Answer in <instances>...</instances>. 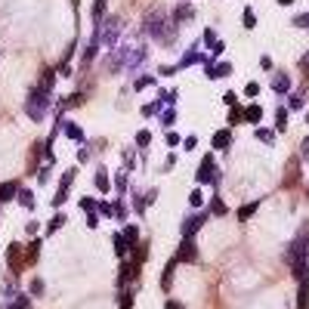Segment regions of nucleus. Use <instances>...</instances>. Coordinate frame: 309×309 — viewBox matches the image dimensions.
I'll use <instances>...</instances> for the list:
<instances>
[{"label": "nucleus", "instance_id": "nucleus-47", "mask_svg": "<svg viewBox=\"0 0 309 309\" xmlns=\"http://www.w3.org/2000/svg\"><path fill=\"white\" fill-rule=\"evenodd\" d=\"M244 93H247V96H257V93H260V84H253V81H250V84L244 87Z\"/></svg>", "mask_w": 309, "mask_h": 309}, {"label": "nucleus", "instance_id": "nucleus-7", "mask_svg": "<svg viewBox=\"0 0 309 309\" xmlns=\"http://www.w3.org/2000/svg\"><path fill=\"white\" fill-rule=\"evenodd\" d=\"M34 87H38L44 96H53V90H56V71H53V68H44V71H41V81L34 84Z\"/></svg>", "mask_w": 309, "mask_h": 309}, {"label": "nucleus", "instance_id": "nucleus-43", "mask_svg": "<svg viewBox=\"0 0 309 309\" xmlns=\"http://www.w3.org/2000/svg\"><path fill=\"white\" fill-rule=\"evenodd\" d=\"M81 207L93 213V210H96V201H93V198H81Z\"/></svg>", "mask_w": 309, "mask_h": 309}, {"label": "nucleus", "instance_id": "nucleus-17", "mask_svg": "<svg viewBox=\"0 0 309 309\" xmlns=\"http://www.w3.org/2000/svg\"><path fill=\"white\" fill-rule=\"evenodd\" d=\"M16 198H19V204H22L25 210H34V192H31V189H19V195H16Z\"/></svg>", "mask_w": 309, "mask_h": 309}, {"label": "nucleus", "instance_id": "nucleus-33", "mask_svg": "<svg viewBox=\"0 0 309 309\" xmlns=\"http://www.w3.org/2000/svg\"><path fill=\"white\" fill-rule=\"evenodd\" d=\"M241 22H244V28H253V25H257V16H253V10H250V7L244 10V16H241Z\"/></svg>", "mask_w": 309, "mask_h": 309}, {"label": "nucleus", "instance_id": "nucleus-55", "mask_svg": "<svg viewBox=\"0 0 309 309\" xmlns=\"http://www.w3.org/2000/svg\"><path fill=\"white\" fill-rule=\"evenodd\" d=\"M306 121H309V115H306Z\"/></svg>", "mask_w": 309, "mask_h": 309}, {"label": "nucleus", "instance_id": "nucleus-46", "mask_svg": "<svg viewBox=\"0 0 309 309\" xmlns=\"http://www.w3.org/2000/svg\"><path fill=\"white\" fill-rule=\"evenodd\" d=\"M195 145H198V139H195V136H186V139H183V149H186V152H192Z\"/></svg>", "mask_w": 309, "mask_h": 309}, {"label": "nucleus", "instance_id": "nucleus-54", "mask_svg": "<svg viewBox=\"0 0 309 309\" xmlns=\"http://www.w3.org/2000/svg\"><path fill=\"white\" fill-rule=\"evenodd\" d=\"M290 4H294V0H278V7H290Z\"/></svg>", "mask_w": 309, "mask_h": 309}, {"label": "nucleus", "instance_id": "nucleus-45", "mask_svg": "<svg viewBox=\"0 0 309 309\" xmlns=\"http://www.w3.org/2000/svg\"><path fill=\"white\" fill-rule=\"evenodd\" d=\"M176 71H179V65H164L161 68V78H170V75H176Z\"/></svg>", "mask_w": 309, "mask_h": 309}, {"label": "nucleus", "instance_id": "nucleus-22", "mask_svg": "<svg viewBox=\"0 0 309 309\" xmlns=\"http://www.w3.org/2000/svg\"><path fill=\"white\" fill-rule=\"evenodd\" d=\"M38 253H41V241H31V244H28V260H25V263L34 266V263H38Z\"/></svg>", "mask_w": 309, "mask_h": 309}, {"label": "nucleus", "instance_id": "nucleus-6", "mask_svg": "<svg viewBox=\"0 0 309 309\" xmlns=\"http://www.w3.org/2000/svg\"><path fill=\"white\" fill-rule=\"evenodd\" d=\"M136 275H139V263H133V260H124V263H121V272H118V281H121V287H124V284H133V281H136Z\"/></svg>", "mask_w": 309, "mask_h": 309}, {"label": "nucleus", "instance_id": "nucleus-2", "mask_svg": "<svg viewBox=\"0 0 309 309\" xmlns=\"http://www.w3.org/2000/svg\"><path fill=\"white\" fill-rule=\"evenodd\" d=\"M167 22H170V16L164 13V10H149V13H145V31H149L152 34V38H161V34H164V28H167Z\"/></svg>", "mask_w": 309, "mask_h": 309}, {"label": "nucleus", "instance_id": "nucleus-21", "mask_svg": "<svg viewBox=\"0 0 309 309\" xmlns=\"http://www.w3.org/2000/svg\"><path fill=\"white\" fill-rule=\"evenodd\" d=\"M19 253H22V244H10V263H13V269H22Z\"/></svg>", "mask_w": 309, "mask_h": 309}, {"label": "nucleus", "instance_id": "nucleus-12", "mask_svg": "<svg viewBox=\"0 0 309 309\" xmlns=\"http://www.w3.org/2000/svg\"><path fill=\"white\" fill-rule=\"evenodd\" d=\"M192 16H195V10L189 7V0H186V4H179V7L173 10V22H176V25H179V22H189Z\"/></svg>", "mask_w": 309, "mask_h": 309}, {"label": "nucleus", "instance_id": "nucleus-9", "mask_svg": "<svg viewBox=\"0 0 309 309\" xmlns=\"http://www.w3.org/2000/svg\"><path fill=\"white\" fill-rule=\"evenodd\" d=\"M62 130H65V136H68L71 142H84V130H81V124L65 121V124H62Z\"/></svg>", "mask_w": 309, "mask_h": 309}, {"label": "nucleus", "instance_id": "nucleus-25", "mask_svg": "<svg viewBox=\"0 0 309 309\" xmlns=\"http://www.w3.org/2000/svg\"><path fill=\"white\" fill-rule=\"evenodd\" d=\"M155 84H158V78H155V75H142V78L136 81V87H133V90H145V87H155Z\"/></svg>", "mask_w": 309, "mask_h": 309}, {"label": "nucleus", "instance_id": "nucleus-11", "mask_svg": "<svg viewBox=\"0 0 309 309\" xmlns=\"http://www.w3.org/2000/svg\"><path fill=\"white\" fill-rule=\"evenodd\" d=\"M272 90H275V93H287L290 90V78L284 71H275V75H272Z\"/></svg>", "mask_w": 309, "mask_h": 309}, {"label": "nucleus", "instance_id": "nucleus-30", "mask_svg": "<svg viewBox=\"0 0 309 309\" xmlns=\"http://www.w3.org/2000/svg\"><path fill=\"white\" fill-rule=\"evenodd\" d=\"M303 102H306V90H303V93H290V99H287L290 108H300Z\"/></svg>", "mask_w": 309, "mask_h": 309}, {"label": "nucleus", "instance_id": "nucleus-44", "mask_svg": "<svg viewBox=\"0 0 309 309\" xmlns=\"http://www.w3.org/2000/svg\"><path fill=\"white\" fill-rule=\"evenodd\" d=\"M300 161H309V136H306L303 145H300Z\"/></svg>", "mask_w": 309, "mask_h": 309}, {"label": "nucleus", "instance_id": "nucleus-8", "mask_svg": "<svg viewBox=\"0 0 309 309\" xmlns=\"http://www.w3.org/2000/svg\"><path fill=\"white\" fill-rule=\"evenodd\" d=\"M19 183H16V179H10V183H0V204H4V201H13V198L16 195H19Z\"/></svg>", "mask_w": 309, "mask_h": 309}, {"label": "nucleus", "instance_id": "nucleus-13", "mask_svg": "<svg viewBox=\"0 0 309 309\" xmlns=\"http://www.w3.org/2000/svg\"><path fill=\"white\" fill-rule=\"evenodd\" d=\"M210 142H213V149H229L232 145V130H216Z\"/></svg>", "mask_w": 309, "mask_h": 309}, {"label": "nucleus", "instance_id": "nucleus-49", "mask_svg": "<svg viewBox=\"0 0 309 309\" xmlns=\"http://www.w3.org/2000/svg\"><path fill=\"white\" fill-rule=\"evenodd\" d=\"M87 226H90V229H96V226H99V216H96V213H90V216H87Z\"/></svg>", "mask_w": 309, "mask_h": 309}, {"label": "nucleus", "instance_id": "nucleus-3", "mask_svg": "<svg viewBox=\"0 0 309 309\" xmlns=\"http://www.w3.org/2000/svg\"><path fill=\"white\" fill-rule=\"evenodd\" d=\"M173 260H176V263H198V260H201L195 238H183V241H179V247H176V253H173Z\"/></svg>", "mask_w": 309, "mask_h": 309}, {"label": "nucleus", "instance_id": "nucleus-32", "mask_svg": "<svg viewBox=\"0 0 309 309\" xmlns=\"http://www.w3.org/2000/svg\"><path fill=\"white\" fill-rule=\"evenodd\" d=\"M121 309H133V290H130V287L121 294Z\"/></svg>", "mask_w": 309, "mask_h": 309}, {"label": "nucleus", "instance_id": "nucleus-27", "mask_svg": "<svg viewBox=\"0 0 309 309\" xmlns=\"http://www.w3.org/2000/svg\"><path fill=\"white\" fill-rule=\"evenodd\" d=\"M213 71H216V78H229V75H232V65H229V62H216Z\"/></svg>", "mask_w": 309, "mask_h": 309}, {"label": "nucleus", "instance_id": "nucleus-40", "mask_svg": "<svg viewBox=\"0 0 309 309\" xmlns=\"http://www.w3.org/2000/svg\"><path fill=\"white\" fill-rule=\"evenodd\" d=\"M253 210H257V201H253V204H244V207L238 210V216H241V220H247V216H250Z\"/></svg>", "mask_w": 309, "mask_h": 309}, {"label": "nucleus", "instance_id": "nucleus-1", "mask_svg": "<svg viewBox=\"0 0 309 309\" xmlns=\"http://www.w3.org/2000/svg\"><path fill=\"white\" fill-rule=\"evenodd\" d=\"M47 108H50V96H44L38 87H31L28 90V96H25V112L31 121H44L47 118Z\"/></svg>", "mask_w": 309, "mask_h": 309}, {"label": "nucleus", "instance_id": "nucleus-18", "mask_svg": "<svg viewBox=\"0 0 309 309\" xmlns=\"http://www.w3.org/2000/svg\"><path fill=\"white\" fill-rule=\"evenodd\" d=\"M105 7H108V0H93V22L96 25L105 19Z\"/></svg>", "mask_w": 309, "mask_h": 309}, {"label": "nucleus", "instance_id": "nucleus-4", "mask_svg": "<svg viewBox=\"0 0 309 309\" xmlns=\"http://www.w3.org/2000/svg\"><path fill=\"white\" fill-rule=\"evenodd\" d=\"M195 179H198L201 186H210V183H216V179H220V173H216V161H213V155H204V158H201V167H198Z\"/></svg>", "mask_w": 309, "mask_h": 309}, {"label": "nucleus", "instance_id": "nucleus-41", "mask_svg": "<svg viewBox=\"0 0 309 309\" xmlns=\"http://www.w3.org/2000/svg\"><path fill=\"white\" fill-rule=\"evenodd\" d=\"M294 25H297V28H309V13H303V16H294Z\"/></svg>", "mask_w": 309, "mask_h": 309}, {"label": "nucleus", "instance_id": "nucleus-34", "mask_svg": "<svg viewBox=\"0 0 309 309\" xmlns=\"http://www.w3.org/2000/svg\"><path fill=\"white\" fill-rule=\"evenodd\" d=\"M133 158H136V149H127V152H124V170H130V167L136 164Z\"/></svg>", "mask_w": 309, "mask_h": 309}, {"label": "nucleus", "instance_id": "nucleus-39", "mask_svg": "<svg viewBox=\"0 0 309 309\" xmlns=\"http://www.w3.org/2000/svg\"><path fill=\"white\" fill-rule=\"evenodd\" d=\"M112 213L118 216V220H124V216H127V207H124V201H115V204H112Z\"/></svg>", "mask_w": 309, "mask_h": 309}, {"label": "nucleus", "instance_id": "nucleus-14", "mask_svg": "<svg viewBox=\"0 0 309 309\" xmlns=\"http://www.w3.org/2000/svg\"><path fill=\"white\" fill-rule=\"evenodd\" d=\"M93 183H96V189L99 192H108V189H112V179H108V170L99 164V170H96V176H93Z\"/></svg>", "mask_w": 309, "mask_h": 309}, {"label": "nucleus", "instance_id": "nucleus-42", "mask_svg": "<svg viewBox=\"0 0 309 309\" xmlns=\"http://www.w3.org/2000/svg\"><path fill=\"white\" fill-rule=\"evenodd\" d=\"M31 294H34V297H41V294H44V281H41V278H34V281H31Z\"/></svg>", "mask_w": 309, "mask_h": 309}, {"label": "nucleus", "instance_id": "nucleus-38", "mask_svg": "<svg viewBox=\"0 0 309 309\" xmlns=\"http://www.w3.org/2000/svg\"><path fill=\"white\" fill-rule=\"evenodd\" d=\"M164 139H167V145H170V149H176V145L183 142V139H179V133H176V130H167V136H164Z\"/></svg>", "mask_w": 309, "mask_h": 309}, {"label": "nucleus", "instance_id": "nucleus-56", "mask_svg": "<svg viewBox=\"0 0 309 309\" xmlns=\"http://www.w3.org/2000/svg\"><path fill=\"white\" fill-rule=\"evenodd\" d=\"M183 4H186V0H183Z\"/></svg>", "mask_w": 309, "mask_h": 309}, {"label": "nucleus", "instance_id": "nucleus-35", "mask_svg": "<svg viewBox=\"0 0 309 309\" xmlns=\"http://www.w3.org/2000/svg\"><path fill=\"white\" fill-rule=\"evenodd\" d=\"M189 204H192V207H201V204H204V195H201V189H195V192L189 195Z\"/></svg>", "mask_w": 309, "mask_h": 309}, {"label": "nucleus", "instance_id": "nucleus-24", "mask_svg": "<svg viewBox=\"0 0 309 309\" xmlns=\"http://www.w3.org/2000/svg\"><path fill=\"white\" fill-rule=\"evenodd\" d=\"M158 108H161V99H158V102H149V105H142V108H139V115L155 118V115H158Z\"/></svg>", "mask_w": 309, "mask_h": 309}, {"label": "nucleus", "instance_id": "nucleus-5", "mask_svg": "<svg viewBox=\"0 0 309 309\" xmlns=\"http://www.w3.org/2000/svg\"><path fill=\"white\" fill-rule=\"evenodd\" d=\"M204 223H207V213H192L189 220L183 223V238H195L198 229H201Z\"/></svg>", "mask_w": 309, "mask_h": 309}, {"label": "nucleus", "instance_id": "nucleus-28", "mask_svg": "<svg viewBox=\"0 0 309 309\" xmlns=\"http://www.w3.org/2000/svg\"><path fill=\"white\" fill-rule=\"evenodd\" d=\"M62 223H65V216H62V213H59V216H53V220L47 223V235H53L56 229H62Z\"/></svg>", "mask_w": 309, "mask_h": 309}, {"label": "nucleus", "instance_id": "nucleus-10", "mask_svg": "<svg viewBox=\"0 0 309 309\" xmlns=\"http://www.w3.org/2000/svg\"><path fill=\"white\" fill-rule=\"evenodd\" d=\"M121 238H124V244L130 247V250H133L136 244H142V241H139V229H136V226H124V232H121Z\"/></svg>", "mask_w": 309, "mask_h": 309}, {"label": "nucleus", "instance_id": "nucleus-23", "mask_svg": "<svg viewBox=\"0 0 309 309\" xmlns=\"http://www.w3.org/2000/svg\"><path fill=\"white\" fill-rule=\"evenodd\" d=\"M7 309H31V297H25V294H19V297H16Z\"/></svg>", "mask_w": 309, "mask_h": 309}, {"label": "nucleus", "instance_id": "nucleus-20", "mask_svg": "<svg viewBox=\"0 0 309 309\" xmlns=\"http://www.w3.org/2000/svg\"><path fill=\"white\" fill-rule=\"evenodd\" d=\"M257 139H260L263 145H272V142H275V133H272L269 127H257Z\"/></svg>", "mask_w": 309, "mask_h": 309}, {"label": "nucleus", "instance_id": "nucleus-16", "mask_svg": "<svg viewBox=\"0 0 309 309\" xmlns=\"http://www.w3.org/2000/svg\"><path fill=\"white\" fill-rule=\"evenodd\" d=\"M173 272H176V260H170V263L164 266V272H161V287H164V290H170V281H173Z\"/></svg>", "mask_w": 309, "mask_h": 309}, {"label": "nucleus", "instance_id": "nucleus-52", "mask_svg": "<svg viewBox=\"0 0 309 309\" xmlns=\"http://www.w3.org/2000/svg\"><path fill=\"white\" fill-rule=\"evenodd\" d=\"M300 68H303V71H309V53H306V56L300 59Z\"/></svg>", "mask_w": 309, "mask_h": 309}, {"label": "nucleus", "instance_id": "nucleus-29", "mask_svg": "<svg viewBox=\"0 0 309 309\" xmlns=\"http://www.w3.org/2000/svg\"><path fill=\"white\" fill-rule=\"evenodd\" d=\"M204 44H207V47H213V50L220 47V41H216V31H213V28H204Z\"/></svg>", "mask_w": 309, "mask_h": 309}, {"label": "nucleus", "instance_id": "nucleus-31", "mask_svg": "<svg viewBox=\"0 0 309 309\" xmlns=\"http://www.w3.org/2000/svg\"><path fill=\"white\" fill-rule=\"evenodd\" d=\"M284 124H287V108H275V127L284 130Z\"/></svg>", "mask_w": 309, "mask_h": 309}, {"label": "nucleus", "instance_id": "nucleus-15", "mask_svg": "<svg viewBox=\"0 0 309 309\" xmlns=\"http://www.w3.org/2000/svg\"><path fill=\"white\" fill-rule=\"evenodd\" d=\"M244 121H247V124H260V121H263V108H260L257 102H250V105L244 108Z\"/></svg>", "mask_w": 309, "mask_h": 309}, {"label": "nucleus", "instance_id": "nucleus-50", "mask_svg": "<svg viewBox=\"0 0 309 309\" xmlns=\"http://www.w3.org/2000/svg\"><path fill=\"white\" fill-rule=\"evenodd\" d=\"M38 179H41V183H47V179H50V167H44V170L38 173Z\"/></svg>", "mask_w": 309, "mask_h": 309}, {"label": "nucleus", "instance_id": "nucleus-19", "mask_svg": "<svg viewBox=\"0 0 309 309\" xmlns=\"http://www.w3.org/2000/svg\"><path fill=\"white\" fill-rule=\"evenodd\" d=\"M210 213H213V216H226V213H229V207H226L223 198H213V201H210Z\"/></svg>", "mask_w": 309, "mask_h": 309}, {"label": "nucleus", "instance_id": "nucleus-37", "mask_svg": "<svg viewBox=\"0 0 309 309\" xmlns=\"http://www.w3.org/2000/svg\"><path fill=\"white\" fill-rule=\"evenodd\" d=\"M65 198H68V189H62V186H59L56 198H53V207H62V204H65Z\"/></svg>", "mask_w": 309, "mask_h": 309}, {"label": "nucleus", "instance_id": "nucleus-51", "mask_svg": "<svg viewBox=\"0 0 309 309\" xmlns=\"http://www.w3.org/2000/svg\"><path fill=\"white\" fill-rule=\"evenodd\" d=\"M260 65H263L266 71H272V59H269V56H263V59H260Z\"/></svg>", "mask_w": 309, "mask_h": 309}, {"label": "nucleus", "instance_id": "nucleus-53", "mask_svg": "<svg viewBox=\"0 0 309 309\" xmlns=\"http://www.w3.org/2000/svg\"><path fill=\"white\" fill-rule=\"evenodd\" d=\"M164 309H179V303H176V300H167V306H164Z\"/></svg>", "mask_w": 309, "mask_h": 309}, {"label": "nucleus", "instance_id": "nucleus-36", "mask_svg": "<svg viewBox=\"0 0 309 309\" xmlns=\"http://www.w3.org/2000/svg\"><path fill=\"white\" fill-rule=\"evenodd\" d=\"M115 189H118V192H127V170H121V173L115 176Z\"/></svg>", "mask_w": 309, "mask_h": 309}, {"label": "nucleus", "instance_id": "nucleus-48", "mask_svg": "<svg viewBox=\"0 0 309 309\" xmlns=\"http://www.w3.org/2000/svg\"><path fill=\"white\" fill-rule=\"evenodd\" d=\"M173 121H176V112H173V108H167V112H164V124H167V127H170V124H173Z\"/></svg>", "mask_w": 309, "mask_h": 309}, {"label": "nucleus", "instance_id": "nucleus-26", "mask_svg": "<svg viewBox=\"0 0 309 309\" xmlns=\"http://www.w3.org/2000/svg\"><path fill=\"white\" fill-rule=\"evenodd\" d=\"M145 145H152V133L149 130H139L136 133V149H145Z\"/></svg>", "mask_w": 309, "mask_h": 309}]
</instances>
